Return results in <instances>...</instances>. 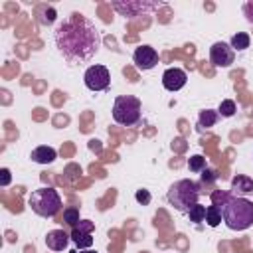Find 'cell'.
Wrapping results in <instances>:
<instances>
[{
  "instance_id": "obj_1",
  "label": "cell",
  "mask_w": 253,
  "mask_h": 253,
  "mask_svg": "<svg viewBox=\"0 0 253 253\" xmlns=\"http://www.w3.org/2000/svg\"><path fill=\"white\" fill-rule=\"evenodd\" d=\"M53 42L63 59L71 65L91 61L101 47V32L81 12H71L53 30Z\"/></svg>"
},
{
  "instance_id": "obj_2",
  "label": "cell",
  "mask_w": 253,
  "mask_h": 253,
  "mask_svg": "<svg viewBox=\"0 0 253 253\" xmlns=\"http://www.w3.org/2000/svg\"><path fill=\"white\" fill-rule=\"evenodd\" d=\"M223 223L233 231H243L253 225V202L241 196H229L221 208Z\"/></svg>"
},
{
  "instance_id": "obj_3",
  "label": "cell",
  "mask_w": 253,
  "mask_h": 253,
  "mask_svg": "<svg viewBox=\"0 0 253 253\" xmlns=\"http://www.w3.org/2000/svg\"><path fill=\"white\" fill-rule=\"evenodd\" d=\"M166 200H168V204H170L174 210H178V211H182V213H188L196 204H200V202H198V200H200V186H198L194 180H190V178L176 180V182L168 188Z\"/></svg>"
},
{
  "instance_id": "obj_4",
  "label": "cell",
  "mask_w": 253,
  "mask_h": 253,
  "mask_svg": "<svg viewBox=\"0 0 253 253\" xmlns=\"http://www.w3.org/2000/svg\"><path fill=\"white\" fill-rule=\"evenodd\" d=\"M28 206L32 208L34 213L42 217H53L61 210V198L53 188H38L30 194Z\"/></svg>"
},
{
  "instance_id": "obj_5",
  "label": "cell",
  "mask_w": 253,
  "mask_h": 253,
  "mask_svg": "<svg viewBox=\"0 0 253 253\" xmlns=\"http://www.w3.org/2000/svg\"><path fill=\"white\" fill-rule=\"evenodd\" d=\"M140 99L132 95H121L113 105V119L123 126H132L140 121Z\"/></svg>"
},
{
  "instance_id": "obj_6",
  "label": "cell",
  "mask_w": 253,
  "mask_h": 253,
  "mask_svg": "<svg viewBox=\"0 0 253 253\" xmlns=\"http://www.w3.org/2000/svg\"><path fill=\"white\" fill-rule=\"evenodd\" d=\"M83 81H85V87L91 89V91H105L111 83V73L105 65H91L87 67L85 75H83Z\"/></svg>"
},
{
  "instance_id": "obj_7",
  "label": "cell",
  "mask_w": 253,
  "mask_h": 253,
  "mask_svg": "<svg viewBox=\"0 0 253 253\" xmlns=\"http://www.w3.org/2000/svg\"><path fill=\"white\" fill-rule=\"evenodd\" d=\"M164 2H115L113 8L125 16V18H136V16H142L144 12H150V10H156V8H162Z\"/></svg>"
},
{
  "instance_id": "obj_8",
  "label": "cell",
  "mask_w": 253,
  "mask_h": 253,
  "mask_svg": "<svg viewBox=\"0 0 253 253\" xmlns=\"http://www.w3.org/2000/svg\"><path fill=\"white\" fill-rule=\"evenodd\" d=\"M235 59V51L229 43L225 42H215L211 47H210V61L215 65V67H229Z\"/></svg>"
},
{
  "instance_id": "obj_9",
  "label": "cell",
  "mask_w": 253,
  "mask_h": 253,
  "mask_svg": "<svg viewBox=\"0 0 253 253\" xmlns=\"http://www.w3.org/2000/svg\"><path fill=\"white\" fill-rule=\"evenodd\" d=\"M132 59H134V63H136L138 69L148 71V69H152L158 63V53H156V49L152 45H140V47L134 49Z\"/></svg>"
},
{
  "instance_id": "obj_10",
  "label": "cell",
  "mask_w": 253,
  "mask_h": 253,
  "mask_svg": "<svg viewBox=\"0 0 253 253\" xmlns=\"http://www.w3.org/2000/svg\"><path fill=\"white\" fill-rule=\"evenodd\" d=\"M188 81V75L180 67H168L162 73V85L166 91H180Z\"/></svg>"
},
{
  "instance_id": "obj_11",
  "label": "cell",
  "mask_w": 253,
  "mask_h": 253,
  "mask_svg": "<svg viewBox=\"0 0 253 253\" xmlns=\"http://www.w3.org/2000/svg\"><path fill=\"white\" fill-rule=\"evenodd\" d=\"M69 239H71V235H67L63 229H51L45 235V245L51 251H63L67 247Z\"/></svg>"
},
{
  "instance_id": "obj_12",
  "label": "cell",
  "mask_w": 253,
  "mask_h": 253,
  "mask_svg": "<svg viewBox=\"0 0 253 253\" xmlns=\"http://www.w3.org/2000/svg\"><path fill=\"white\" fill-rule=\"evenodd\" d=\"M30 158H32L34 162H38V164H51V162L57 158V152H55V148L42 144V146H36V148L32 150Z\"/></svg>"
},
{
  "instance_id": "obj_13",
  "label": "cell",
  "mask_w": 253,
  "mask_h": 253,
  "mask_svg": "<svg viewBox=\"0 0 253 253\" xmlns=\"http://www.w3.org/2000/svg\"><path fill=\"white\" fill-rule=\"evenodd\" d=\"M231 190H233V194L235 196H247V194H251L253 192V180L249 178V176H243V174H237V176H233V180H231Z\"/></svg>"
},
{
  "instance_id": "obj_14",
  "label": "cell",
  "mask_w": 253,
  "mask_h": 253,
  "mask_svg": "<svg viewBox=\"0 0 253 253\" xmlns=\"http://www.w3.org/2000/svg\"><path fill=\"white\" fill-rule=\"evenodd\" d=\"M71 241L77 245L79 251L89 249V247L93 245V237H91V233H89V231H83V229H79V227H73V229H71Z\"/></svg>"
},
{
  "instance_id": "obj_15",
  "label": "cell",
  "mask_w": 253,
  "mask_h": 253,
  "mask_svg": "<svg viewBox=\"0 0 253 253\" xmlns=\"http://www.w3.org/2000/svg\"><path fill=\"white\" fill-rule=\"evenodd\" d=\"M217 119H219V113H217V111L206 109V111H202L200 117H198V126H200V128H210V126H213V125L217 123Z\"/></svg>"
},
{
  "instance_id": "obj_16",
  "label": "cell",
  "mask_w": 253,
  "mask_h": 253,
  "mask_svg": "<svg viewBox=\"0 0 253 253\" xmlns=\"http://www.w3.org/2000/svg\"><path fill=\"white\" fill-rule=\"evenodd\" d=\"M221 219H223V217H221V210H219L217 206L211 204V206L206 208V223H208L210 227H217V225L221 223Z\"/></svg>"
},
{
  "instance_id": "obj_17",
  "label": "cell",
  "mask_w": 253,
  "mask_h": 253,
  "mask_svg": "<svg viewBox=\"0 0 253 253\" xmlns=\"http://www.w3.org/2000/svg\"><path fill=\"white\" fill-rule=\"evenodd\" d=\"M249 36L245 34V32H237L233 38H231V42H229V45L233 47V51H243V49H247L249 47Z\"/></svg>"
},
{
  "instance_id": "obj_18",
  "label": "cell",
  "mask_w": 253,
  "mask_h": 253,
  "mask_svg": "<svg viewBox=\"0 0 253 253\" xmlns=\"http://www.w3.org/2000/svg\"><path fill=\"white\" fill-rule=\"evenodd\" d=\"M38 20H40V24H51L53 20H55V10L51 8V6H40L38 8Z\"/></svg>"
},
{
  "instance_id": "obj_19",
  "label": "cell",
  "mask_w": 253,
  "mask_h": 253,
  "mask_svg": "<svg viewBox=\"0 0 253 253\" xmlns=\"http://www.w3.org/2000/svg\"><path fill=\"white\" fill-rule=\"evenodd\" d=\"M188 217L192 223H200V221H206V206L202 204H196L190 211H188Z\"/></svg>"
},
{
  "instance_id": "obj_20",
  "label": "cell",
  "mask_w": 253,
  "mask_h": 253,
  "mask_svg": "<svg viewBox=\"0 0 253 253\" xmlns=\"http://www.w3.org/2000/svg\"><path fill=\"white\" fill-rule=\"evenodd\" d=\"M235 111H237V107H235V101H231V99H223L217 107V113L221 117H233Z\"/></svg>"
},
{
  "instance_id": "obj_21",
  "label": "cell",
  "mask_w": 253,
  "mask_h": 253,
  "mask_svg": "<svg viewBox=\"0 0 253 253\" xmlns=\"http://www.w3.org/2000/svg\"><path fill=\"white\" fill-rule=\"evenodd\" d=\"M188 168H190V172H204V170H206V158H204L202 154L192 156V158L188 160Z\"/></svg>"
},
{
  "instance_id": "obj_22",
  "label": "cell",
  "mask_w": 253,
  "mask_h": 253,
  "mask_svg": "<svg viewBox=\"0 0 253 253\" xmlns=\"http://www.w3.org/2000/svg\"><path fill=\"white\" fill-rule=\"evenodd\" d=\"M63 221L67 223V225H77V221H81L79 219V210L77 208H65L63 210Z\"/></svg>"
},
{
  "instance_id": "obj_23",
  "label": "cell",
  "mask_w": 253,
  "mask_h": 253,
  "mask_svg": "<svg viewBox=\"0 0 253 253\" xmlns=\"http://www.w3.org/2000/svg\"><path fill=\"white\" fill-rule=\"evenodd\" d=\"M229 196H231V194H227V192H223V190H213V192H211V204L221 210Z\"/></svg>"
},
{
  "instance_id": "obj_24",
  "label": "cell",
  "mask_w": 253,
  "mask_h": 253,
  "mask_svg": "<svg viewBox=\"0 0 253 253\" xmlns=\"http://www.w3.org/2000/svg\"><path fill=\"white\" fill-rule=\"evenodd\" d=\"M134 200L140 204V206H148L150 204V200H152V196H150V192L148 190H136V194H134Z\"/></svg>"
},
{
  "instance_id": "obj_25",
  "label": "cell",
  "mask_w": 253,
  "mask_h": 253,
  "mask_svg": "<svg viewBox=\"0 0 253 253\" xmlns=\"http://www.w3.org/2000/svg\"><path fill=\"white\" fill-rule=\"evenodd\" d=\"M243 12H245L247 20L253 22V2H245V4H243Z\"/></svg>"
},
{
  "instance_id": "obj_26",
  "label": "cell",
  "mask_w": 253,
  "mask_h": 253,
  "mask_svg": "<svg viewBox=\"0 0 253 253\" xmlns=\"http://www.w3.org/2000/svg\"><path fill=\"white\" fill-rule=\"evenodd\" d=\"M0 174H2L0 184H2V186H8V184H10V170H8V168H2V170H0Z\"/></svg>"
},
{
  "instance_id": "obj_27",
  "label": "cell",
  "mask_w": 253,
  "mask_h": 253,
  "mask_svg": "<svg viewBox=\"0 0 253 253\" xmlns=\"http://www.w3.org/2000/svg\"><path fill=\"white\" fill-rule=\"evenodd\" d=\"M202 180H204V182H213V180H215V174H213L211 170H208V168H206V170H204V174H202Z\"/></svg>"
},
{
  "instance_id": "obj_28",
  "label": "cell",
  "mask_w": 253,
  "mask_h": 253,
  "mask_svg": "<svg viewBox=\"0 0 253 253\" xmlns=\"http://www.w3.org/2000/svg\"><path fill=\"white\" fill-rule=\"evenodd\" d=\"M79 253H97V251H91V249H83V251H79Z\"/></svg>"
}]
</instances>
